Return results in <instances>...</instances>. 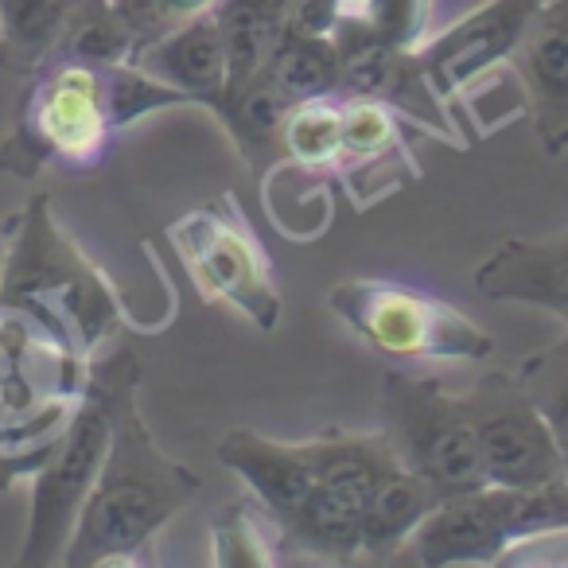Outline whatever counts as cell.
I'll return each instance as SVG.
<instances>
[{
    "label": "cell",
    "instance_id": "obj_21",
    "mask_svg": "<svg viewBox=\"0 0 568 568\" xmlns=\"http://www.w3.org/2000/svg\"><path fill=\"white\" fill-rule=\"evenodd\" d=\"M293 110V102L281 94L273 79L265 71L257 79H250L245 87L230 90L226 110H222V125L234 136L237 152H242L250 164H261L268 152H281V125L284 113Z\"/></svg>",
    "mask_w": 568,
    "mask_h": 568
},
{
    "label": "cell",
    "instance_id": "obj_25",
    "mask_svg": "<svg viewBox=\"0 0 568 568\" xmlns=\"http://www.w3.org/2000/svg\"><path fill=\"white\" fill-rule=\"evenodd\" d=\"M284 549L281 526L268 518L257 498H242L226 514H219L211 526V552L214 565L226 568H268L281 565L276 552Z\"/></svg>",
    "mask_w": 568,
    "mask_h": 568
},
{
    "label": "cell",
    "instance_id": "obj_27",
    "mask_svg": "<svg viewBox=\"0 0 568 568\" xmlns=\"http://www.w3.org/2000/svg\"><path fill=\"white\" fill-rule=\"evenodd\" d=\"M355 9L382 40L397 43V48L417 51L433 36L428 32L433 28V0H363Z\"/></svg>",
    "mask_w": 568,
    "mask_h": 568
},
{
    "label": "cell",
    "instance_id": "obj_1",
    "mask_svg": "<svg viewBox=\"0 0 568 568\" xmlns=\"http://www.w3.org/2000/svg\"><path fill=\"white\" fill-rule=\"evenodd\" d=\"M98 371L110 389V452L67 541V568L133 565L141 552H149L152 537L203 490V479L191 467L160 448L136 405V386H141L136 351H113L98 363Z\"/></svg>",
    "mask_w": 568,
    "mask_h": 568
},
{
    "label": "cell",
    "instance_id": "obj_22",
    "mask_svg": "<svg viewBox=\"0 0 568 568\" xmlns=\"http://www.w3.org/2000/svg\"><path fill=\"white\" fill-rule=\"evenodd\" d=\"M265 74L293 105L308 102V98L343 94V63L332 36L288 32L281 48H276V55L268 59Z\"/></svg>",
    "mask_w": 568,
    "mask_h": 568
},
{
    "label": "cell",
    "instance_id": "obj_12",
    "mask_svg": "<svg viewBox=\"0 0 568 568\" xmlns=\"http://www.w3.org/2000/svg\"><path fill=\"white\" fill-rule=\"evenodd\" d=\"M541 4L545 0H483L479 9L459 17L456 24L428 36L417 48V59L436 94L448 102L495 67L510 63L514 48Z\"/></svg>",
    "mask_w": 568,
    "mask_h": 568
},
{
    "label": "cell",
    "instance_id": "obj_17",
    "mask_svg": "<svg viewBox=\"0 0 568 568\" xmlns=\"http://www.w3.org/2000/svg\"><path fill=\"white\" fill-rule=\"evenodd\" d=\"M475 293L487 301L552 312L568 332V230L552 237H506L479 268Z\"/></svg>",
    "mask_w": 568,
    "mask_h": 568
},
{
    "label": "cell",
    "instance_id": "obj_10",
    "mask_svg": "<svg viewBox=\"0 0 568 568\" xmlns=\"http://www.w3.org/2000/svg\"><path fill=\"white\" fill-rule=\"evenodd\" d=\"M464 405L475 425L487 483L534 487V483H549L565 475L549 420L514 371L483 374L464 394Z\"/></svg>",
    "mask_w": 568,
    "mask_h": 568
},
{
    "label": "cell",
    "instance_id": "obj_15",
    "mask_svg": "<svg viewBox=\"0 0 568 568\" xmlns=\"http://www.w3.org/2000/svg\"><path fill=\"white\" fill-rule=\"evenodd\" d=\"M219 459L265 506L268 518L281 526V537L284 526L296 518V510L320 487L308 440H273V436H261L253 428H230L219 440Z\"/></svg>",
    "mask_w": 568,
    "mask_h": 568
},
{
    "label": "cell",
    "instance_id": "obj_28",
    "mask_svg": "<svg viewBox=\"0 0 568 568\" xmlns=\"http://www.w3.org/2000/svg\"><path fill=\"white\" fill-rule=\"evenodd\" d=\"M113 4L121 9V17L129 20V28H133L144 48V43L180 28L183 20L199 17V12H211L219 0H113Z\"/></svg>",
    "mask_w": 568,
    "mask_h": 568
},
{
    "label": "cell",
    "instance_id": "obj_8",
    "mask_svg": "<svg viewBox=\"0 0 568 568\" xmlns=\"http://www.w3.org/2000/svg\"><path fill=\"white\" fill-rule=\"evenodd\" d=\"M168 242L180 253L195 293L206 304H230L253 327L281 324V284L234 195H222L168 222Z\"/></svg>",
    "mask_w": 568,
    "mask_h": 568
},
{
    "label": "cell",
    "instance_id": "obj_11",
    "mask_svg": "<svg viewBox=\"0 0 568 568\" xmlns=\"http://www.w3.org/2000/svg\"><path fill=\"white\" fill-rule=\"evenodd\" d=\"M335 48H339L343 63V94H363L378 98L389 110L402 113V121H413L425 133L448 141L456 152H464V133L452 125L448 102L436 94L428 82L425 67H420L417 51L397 48V43L382 40L358 9H347L339 28L332 32Z\"/></svg>",
    "mask_w": 568,
    "mask_h": 568
},
{
    "label": "cell",
    "instance_id": "obj_14",
    "mask_svg": "<svg viewBox=\"0 0 568 568\" xmlns=\"http://www.w3.org/2000/svg\"><path fill=\"white\" fill-rule=\"evenodd\" d=\"M529 121L549 156L568 152V0H545L510 55Z\"/></svg>",
    "mask_w": 568,
    "mask_h": 568
},
{
    "label": "cell",
    "instance_id": "obj_2",
    "mask_svg": "<svg viewBox=\"0 0 568 568\" xmlns=\"http://www.w3.org/2000/svg\"><path fill=\"white\" fill-rule=\"evenodd\" d=\"M0 237V301L36 312L79 355L94 358V351L129 320L125 296L55 219L48 191H36L20 211H12Z\"/></svg>",
    "mask_w": 568,
    "mask_h": 568
},
{
    "label": "cell",
    "instance_id": "obj_9",
    "mask_svg": "<svg viewBox=\"0 0 568 568\" xmlns=\"http://www.w3.org/2000/svg\"><path fill=\"white\" fill-rule=\"evenodd\" d=\"M110 389H105V378L94 363L87 397L74 409L59 444L51 448L48 464L32 475V514H28L24 541H20V565L24 568L63 565L79 510L94 490L105 452H110Z\"/></svg>",
    "mask_w": 568,
    "mask_h": 568
},
{
    "label": "cell",
    "instance_id": "obj_5",
    "mask_svg": "<svg viewBox=\"0 0 568 568\" xmlns=\"http://www.w3.org/2000/svg\"><path fill=\"white\" fill-rule=\"evenodd\" d=\"M118 133L105 63L51 59L32 74L17 125L0 141V172L17 180H36L48 168L87 172L102 164Z\"/></svg>",
    "mask_w": 568,
    "mask_h": 568
},
{
    "label": "cell",
    "instance_id": "obj_24",
    "mask_svg": "<svg viewBox=\"0 0 568 568\" xmlns=\"http://www.w3.org/2000/svg\"><path fill=\"white\" fill-rule=\"evenodd\" d=\"M141 40L113 0H79L55 59L74 63H136Z\"/></svg>",
    "mask_w": 568,
    "mask_h": 568
},
{
    "label": "cell",
    "instance_id": "obj_23",
    "mask_svg": "<svg viewBox=\"0 0 568 568\" xmlns=\"http://www.w3.org/2000/svg\"><path fill=\"white\" fill-rule=\"evenodd\" d=\"M343 144V94L308 98L284 113L281 152L296 172L332 175Z\"/></svg>",
    "mask_w": 568,
    "mask_h": 568
},
{
    "label": "cell",
    "instance_id": "obj_16",
    "mask_svg": "<svg viewBox=\"0 0 568 568\" xmlns=\"http://www.w3.org/2000/svg\"><path fill=\"white\" fill-rule=\"evenodd\" d=\"M136 67L160 79L164 87L180 90L191 105H203L222 118L230 98V55L222 43V28L211 12L183 20L180 28L164 32L160 40L144 43Z\"/></svg>",
    "mask_w": 568,
    "mask_h": 568
},
{
    "label": "cell",
    "instance_id": "obj_29",
    "mask_svg": "<svg viewBox=\"0 0 568 568\" xmlns=\"http://www.w3.org/2000/svg\"><path fill=\"white\" fill-rule=\"evenodd\" d=\"M343 12L347 0H288V28L301 36H332Z\"/></svg>",
    "mask_w": 568,
    "mask_h": 568
},
{
    "label": "cell",
    "instance_id": "obj_26",
    "mask_svg": "<svg viewBox=\"0 0 568 568\" xmlns=\"http://www.w3.org/2000/svg\"><path fill=\"white\" fill-rule=\"evenodd\" d=\"M514 374H518L521 386L529 389L537 409L549 420L552 440H557V452H560V467H565V475H568V332L560 335L552 347L521 358Z\"/></svg>",
    "mask_w": 568,
    "mask_h": 568
},
{
    "label": "cell",
    "instance_id": "obj_30",
    "mask_svg": "<svg viewBox=\"0 0 568 568\" xmlns=\"http://www.w3.org/2000/svg\"><path fill=\"white\" fill-rule=\"evenodd\" d=\"M43 464H48L43 456H9V452H0V495H9L20 479H32Z\"/></svg>",
    "mask_w": 568,
    "mask_h": 568
},
{
    "label": "cell",
    "instance_id": "obj_6",
    "mask_svg": "<svg viewBox=\"0 0 568 568\" xmlns=\"http://www.w3.org/2000/svg\"><path fill=\"white\" fill-rule=\"evenodd\" d=\"M327 308L366 347L397 363H483L495 339L483 324L417 284L389 276H351L327 293Z\"/></svg>",
    "mask_w": 568,
    "mask_h": 568
},
{
    "label": "cell",
    "instance_id": "obj_20",
    "mask_svg": "<svg viewBox=\"0 0 568 568\" xmlns=\"http://www.w3.org/2000/svg\"><path fill=\"white\" fill-rule=\"evenodd\" d=\"M214 20L230 55V90L257 79L284 43L288 28V0H219Z\"/></svg>",
    "mask_w": 568,
    "mask_h": 568
},
{
    "label": "cell",
    "instance_id": "obj_19",
    "mask_svg": "<svg viewBox=\"0 0 568 568\" xmlns=\"http://www.w3.org/2000/svg\"><path fill=\"white\" fill-rule=\"evenodd\" d=\"M79 0H0V71L32 79L55 59Z\"/></svg>",
    "mask_w": 568,
    "mask_h": 568
},
{
    "label": "cell",
    "instance_id": "obj_13",
    "mask_svg": "<svg viewBox=\"0 0 568 568\" xmlns=\"http://www.w3.org/2000/svg\"><path fill=\"white\" fill-rule=\"evenodd\" d=\"M332 180L347 191L355 211H371L378 199L420 180V164L405 144V121L378 98L343 94V144Z\"/></svg>",
    "mask_w": 568,
    "mask_h": 568
},
{
    "label": "cell",
    "instance_id": "obj_7",
    "mask_svg": "<svg viewBox=\"0 0 568 568\" xmlns=\"http://www.w3.org/2000/svg\"><path fill=\"white\" fill-rule=\"evenodd\" d=\"M378 433L409 471L440 490V498L487 487L464 394H452L433 374L389 371L382 378Z\"/></svg>",
    "mask_w": 568,
    "mask_h": 568
},
{
    "label": "cell",
    "instance_id": "obj_4",
    "mask_svg": "<svg viewBox=\"0 0 568 568\" xmlns=\"http://www.w3.org/2000/svg\"><path fill=\"white\" fill-rule=\"evenodd\" d=\"M568 529V475L534 487H487L440 498L397 549L394 565H503L518 545Z\"/></svg>",
    "mask_w": 568,
    "mask_h": 568
},
{
    "label": "cell",
    "instance_id": "obj_3",
    "mask_svg": "<svg viewBox=\"0 0 568 568\" xmlns=\"http://www.w3.org/2000/svg\"><path fill=\"white\" fill-rule=\"evenodd\" d=\"M90 371L94 358L36 312L0 301V452L48 459L87 397Z\"/></svg>",
    "mask_w": 568,
    "mask_h": 568
},
{
    "label": "cell",
    "instance_id": "obj_31",
    "mask_svg": "<svg viewBox=\"0 0 568 568\" xmlns=\"http://www.w3.org/2000/svg\"><path fill=\"white\" fill-rule=\"evenodd\" d=\"M355 4H363V0H347V9H355Z\"/></svg>",
    "mask_w": 568,
    "mask_h": 568
},
{
    "label": "cell",
    "instance_id": "obj_18",
    "mask_svg": "<svg viewBox=\"0 0 568 568\" xmlns=\"http://www.w3.org/2000/svg\"><path fill=\"white\" fill-rule=\"evenodd\" d=\"M440 503V490L405 464H397L386 479L374 487L363 510V557L378 565H394L397 549L409 541V534L433 514Z\"/></svg>",
    "mask_w": 568,
    "mask_h": 568
}]
</instances>
